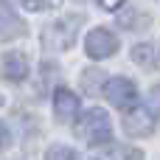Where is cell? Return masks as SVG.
<instances>
[{"label":"cell","mask_w":160,"mask_h":160,"mask_svg":"<svg viewBox=\"0 0 160 160\" xmlns=\"http://www.w3.org/2000/svg\"><path fill=\"white\" fill-rule=\"evenodd\" d=\"M79 138H84L87 143H107L112 138V124H110V115L98 107L87 110L79 121Z\"/></svg>","instance_id":"cell-1"},{"label":"cell","mask_w":160,"mask_h":160,"mask_svg":"<svg viewBox=\"0 0 160 160\" xmlns=\"http://www.w3.org/2000/svg\"><path fill=\"white\" fill-rule=\"evenodd\" d=\"M104 96H107V101L112 104V107H118V110H132V107H138V87H135V82H129V79H124V76H115V79H110L107 84H104Z\"/></svg>","instance_id":"cell-2"},{"label":"cell","mask_w":160,"mask_h":160,"mask_svg":"<svg viewBox=\"0 0 160 160\" xmlns=\"http://www.w3.org/2000/svg\"><path fill=\"white\" fill-rule=\"evenodd\" d=\"M84 51L90 59H107L118 51V37L107 28H93L84 39Z\"/></svg>","instance_id":"cell-3"},{"label":"cell","mask_w":160,"mask_h":160,"mask_svg":"<svg viewBox=\"0 0 160 160\" xmlns=\"http://www.w3.org/2000/svg\"><path fill=\"white\" fill-rule=\"evenodd\" d=\"M124 129L129 138H149L152 129H155V115L149 107H132L124 112Z\"/></svg>","instance_id":"cell-4"},{"label":"cell","mask_w":160,"mask_h":160,"mask_svg":"<svg viewBox=\"0 0 160 160\" xmlns=\"http://www.w3.org/2000/svg\"><path fill=\"white\" fill-rule=\"evenodd\" d=\"M53 112H56L59 121H73L76 112H79V98H76V93H70L68 87H59V90L53 93Z\"/></svg>","instance_id":"cell-5"},{"label":"cell","mask_w":160,"mask_h":160,"mask_svg":"<svg viewBox=\"0 0 160 160\" xmlns=\"http://www.w3.org/2000/svg\"><path fill=\"white\" fill-rule=\"evenodd\" d=\"M28 76V59L22 53H6L3 56V79L6 82H22Z\"/></svg>","instance_id":"cell-6"},{"label":"cell","mask_w":160,"mask_h":160,"mask_svg":"<svg viewBox=\"0 0 160 160\" xmlns=\"http://www.w3.org/2000/svg\"><path fill=\"white\" fill-rule=\"evenodd\" d=\"M20 34H25V22L11 14L8 3H3V39H14Z\"/></svg>","instance_id":"cell-7"},{"label":"cell","mask_w":160,"mask_h":160,"mask_svg":"<svg viewBox=\"0 0 160 160\" xmlns=\"http://www.w3.org/2000/svg\"><path fill=\"white\" fill-rule=\"evenodd\" d=\"M155 56H158V51H155L152 45H135V48H132V59H135L138 65H143V68L152 65Z\"/></svg>","instance_id":"cell-8"},{"label":"cell","mask_w":160,"mask_h":160,"mask_svg":"<svg viewBox=\"0 0 160 160\" xmlns=\"http://www.w3.org/2000/svg\"><path fill=\"white\" fill-rule=\"evenodd\" d=\"M112 160H143V152L132 146H112Z\"/></svg>","instance_id":"cell-9"},{"label":"cell","mask_w":160,"mask_h":160,"mask_svg":"<svg viewBox=\"0 0 160 160\" xmlns=\"http://www.w3.org/2000/svg\"><path fill=\"white\" fill-rule=\"evenodd\" d=\"M45 160H79V158H76V152L70 146H51Z\"/></svg>","instance_id":"cell-10"},{"label":"cell","mask_w":160,"mask_h":160,"mask_svg":"<svg viewBox=\"0 0 160 160\" xmlns=\"http://www.w3.org/2000/svg\"><path fill=\"white\" fill-rule=\"evenodd\" d=\"M53 6H59V0H22V8H28V11H45Z\"/></svg>","instance_id":"cell-11"},{"label":"cell","mask_w":160,"mask_h":160,"mask_svg":"<svg viewBox=\"0 0 160 160\" xmlns=\"http://www.w3.org/2000/svg\"><path fill=\"white\" fill-rule=\"evenodd\" d=\"M98 3H101V8L115 11V8H121V3H124V0H98Z\"/></svg>","instance_id":"cell-12"},{"label":"cell","mask_w":160,"mask_h":160,"mask_svg":"<svg viewBox=\"0 0 160 160\" xmlns=\"http://www.w3.org/2000/svg\"><path fill=\"white\" fill-rule=\"evenodd\" d=\"M149 98H152V110L160 112V87H155V90L149 93Z\"/></svg>","instance_id":"cell-13"}]
</instances>
